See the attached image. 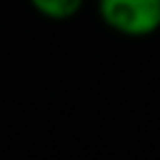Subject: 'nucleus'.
<instances>
[{
  "label": "nucleus",
  "instance_id": "nucleus-1",
  "mask_svg": "<svg viewBox=\"0 0 160 160\" xmlns=\"http://www.w3.org/2000/svg\"><path fill=\"white\" fill-rule=\"evenodd\" d=\"M100 22L122 38H150L160 30V0H98Z\"/></svg>",
  "mask_w": 160,
  "mask_h": 160
},
{
  "label": "nucleus",
  "instance_id": "nucleus-2",
  "mask_svg": "<svg viewBox=\"0 0 160 160\" xmlns=\"http://www.w3.org/2000/svg\"><path fill=\"white\" fill-rule=\"evenodd\" d=\"M28 5L45 20H52V22H62V20H72L85 0H28Z\"/></svg>",
  "mask_w": 160,
  "mask_h": 160
}]
</instances>
